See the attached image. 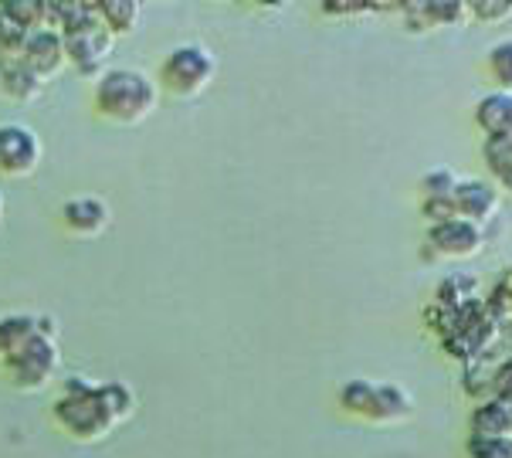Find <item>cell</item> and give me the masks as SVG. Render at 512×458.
I'll list each match as a JSON object with an SVG mask.
<instances>
[{
  "label": "cell",
  "mask_w": 512,
  "mask_h": 458,
  "mask_svg": "<svg viewBox=\"0 0 512 458\" xmlns=\"http://www.w3.org/2000/svg\"><path fill=\"white\" fill-rule=\"evenodd\" d=\"M51 418L55 425L65 431L75 442H106L112 431L119 428L116 414L106 404V394H102V384H92L82 374H72L65 380L62 397L51 404Z\"/></svg>",
  "instance_id": "obj_1"
},
{
  "label": "cell",
  "mask_w": 512,
  "mask_h": 458,
  "mask_svg": "<svg viewBox=\"0 0 512 458\" xmlns=\"http://www.w3.org/2000/svg\"><path fill=\"white\" fill-rule=\"evenodd\" d=\"M95 112L116 126H136L160 106V89L140 68H109L95 82Z\"/></svg>",
  "instance_id": "obj_2"
},
{
  "label": "cell",
  "mask_w": 512,
  "mask_h": 458,
  "mask_svg": "<svg viewBox=\"0 0 512 458\" xmlns=\"http://www.w3.org/2000/svg\"><path fill=\"white\" fill-rule=\"evenodd\" d=\"M58 31L65 41V58L85 79H99V68L112 55L116 38L95 14V4H55Z\"/></svg>",
  "instance_id": "obj_3"
},
{
  "label": "cell",
  "mask_w": 512,
  "mask_h": 458,
  "mask_svg": "<svg viewBox=\"0 0 512 458\" xmlns=\"http://www.w3.org/2000/svg\"><path fill=\"white\" fill-rule=\"evenodd\" d=\"M340 401L343 408L357 418L370 421V425H401V421L411 418L414 404L407 397L404 387L397 384H377V380H367V377H357L340 391Z\"/></svg>",
  "instance_id": "obj_4"
},
{
  "label": "cell",
  "mask_w": 512,
  "mask_h": 458,
  "mask_svg": "<svg viewBox=\"0 0 512 458\" xmlns=\"http://www.w3.org/2000/svg\"><path fill=\"white\" fill-rule=\"evenodd\" d=\"M214 72H218V62L211 51L201 45H180L160 62L153 82L173 99H197L214 82Z\"/></svg>",
  "instance_id": "obj_5"
},
{
  "label": "cell",
  "mask_w": 512,
  "mask_h": 458,
  "mask_svg": "<svg viewBox=\"0 0 512 458\" xmlns=\"http://www.w3.org/2000/svg\"><path fill=\"white\" fill-rule=\"evenodd\" d=\"M0 367H4L7 384L17 387V391L34 394L55 380L58 367H62V350H58L55 336L38 333V336H31L17 353H11L7 360H0Z\"/></svg>",
  "instance_id": "obj_6"
},
{
  "label": "cell",
  "mask_w": 512,
  "mask_h": 458,
  "mask_svg": "<svg viewBox=\"0 0 512 458\" xmlns=\"http://www.w3.org/2000/svg\"><path fill=\"white\" fill-rule=\"evenodd\" d=\"M41 163V140L31 126L4 123L0 126V174L31 177Z\"/></svg>",
  "instance_id": "obj_7"
},
{
  "label": "cell",
  "mask_w": 512,
  "mask_h": 458,
  "mask_svg": "<svg viewBox=\"0 0 512 458\" xmlns=\"http://www.w3.org/2000/svg\"><path fill=\"white\" fill-rule=\"evenodd\" d=\"M428 248L438 258H475L485 248V231L465 218H448L428 228Z\"/></svg>",
  "instance_id": "obj_8"
},
{
  "label": "cell",
  "mask_w": 512,
  "mask_h": 458,
  "mask_svg": "<svg viewBox=\"0 0 512 458\" xmlns=\"http://www.w3.org/2000/svg\"><path fill=\"white\" fill-rule=\"evenodd\" d=\"M502 190L492 184V180H458L455 194H451V204H455V214L472 224H479L485 231L492 221L499 218L502 211Z\"/></svg>",
  "instance_id": "obj_9"
},
{
  "label": "cell",
  "mask_w": 512,
  "mask_h": 458,
  "mask_svg": "<svg viewBox=\"0 0 512 458\" xmlns=\"http://www.w3.org/2000/svg\"><path fill=\"white\" fill-rule=\"evenodd\" d=\"M21 65L28 68V72L38 75L41 82L58 79V72L68 65L62 31H55V28L31 31L28 41H24V51H21Z\"/></svg>",
  "instance_id": "obj_10"
},
{
  "label": "cell",
  "mask_w": 512,
  "mask_h": 458,
  "mask_svg": "<svg viewBox=\"0 0 512 458\" xmlns=\"http://www.w3.org/2000/svg\"><path fill=\"white\" fill-rule=\"evenodd\" d=\"M407 24L414 31H438V28H465L472 24V4L455 0V4H441V0H424V4H404Z\"/></svg>",
  "instance_id": "obj_11"
},
{
  "label": "cell",
  "mask_w": 512,
  "mask_h": 458,
  "mask_svg": "<svg viewBox=\"0 0 512 458\" xmlns=\"http://www.w3.org/2000/svg\"><path fill=\"white\" fill-rule=\"evenodd\" d=\"M109 221H112V211L106 201H99V197H75V201H68L62 207L65 231L82 241L99 238L102 231L109 228Z\"/></svg>",
  "instance_id": "obj_12"
},
{
  "label": "cell",
  "mask_w": 512,
  "mask_h": 458,
  "mask_svg": "<svg viewBox=\"0 0 512 458\" xmlns=\"http://www.w3.org/2000/svg\"><path fill=\"white\" fill-rule=\"evenodd\" d=\"M475 123L485 140H509L512 136V92H489L475 106Z\"/></svg>",
  "instance_id": "obj_13"
},
{
  "label": "cell",
  "mask_w": 512,
  "mask_h": 458,
  "mask_svg": "<svg viewBox=\"0 0 512 458\" xmlns=\"http://www.w3.org/2000/svg\"><path fill=\"white\" fill-rule=\"evenodd\" d=\"M0 92L11 102H17V106H31L45 92V82L34 72H28L21 62H11V65H0Z\"/></svg>",
  "instance_id": "obj_14"
},
{
  "label": "cell",
  "mask_w": 512,
  "mask_h": 458,
  "mask_svg": "<svg viewBox=\"0 0 512 458\" xmlns=\"http://www.w3.org/2000/svg\"><path fill=\"white\" fill-rule=\"evenodd\" d=\"M95 14L109 28L112 38H129V34L140 28L143 7L136 0H95Z\"/></svg>",
  "instance_id": "obj_15"
},
{
  "label": "cell",
  "mask_w": 512,
  "mask_h": 458,
  "mask_svg": "<svg viewBox=\"0 0 512 458\" xmlns=\"http://www.w3.org/2000/svg\"><path fill=\"white\" fill-rule=\"evenodd\" d=\"M472 438H512V404L482 401L472 414Z\"/></svg>",
  "instance_id": "obj_16"
},
{
  "label": "cell",
  "mask_w": 512,
  "mask_h": 458,
  "mask_svg": "<svg viewBox=\"0 0 512 458\" xmlns=\"http://www.w3.org/2000/svg\"><path fill=\"white\" fill-rule=\"evenodd\" d=\"M41 333V316L31 313H11L0 316V360H7L11 353H17L31 336Z\"/></svg>",
  "instance_id": "obj_17"
},
{
  "label": "cell",
  "mask_w": 512,
  "mask_h": 458,
  "mask_svg": "<svg viewBox=\"0 0 512 458\" xmlns=\"http://www.w3.org/2000/svg\"><path fill=\"white\" fill-rule=\"evenodd\" d=\"M482 157L492 174V184H496L502 194H512V136L509 140H485Z\"/></svg>",
  "instance_id": "obj_18"
},
{
  "label": "cell",
  "mask_w": 512,
  "mask_h": 458,
  "mask_svg": "<svg viewBox=\"0 0 512 458\" xmlns=\"http://www.w3.org/2000/svg\"><path fill=\"white\" fill-rule=\"evenodd\" d=\"M31 31L17 28V24L7 21L0 14V65H11V62H21V51H24V41H28Z\"/></svg>",
  "instance_id": "obj_19"
},
{
  "label": "cell",
  "mask_w": 512,
  "mask_h": 458,
  "mask_svg": "<svg viewBox=\"0 0 512 458\" xmlns=\"http://www.w3.org/2000/svg\"><path fill=\"white\" fill-rule=\"evenodd\" d=\"M489 72L499 82V92H512V38L496 41L489 51Z\"/></svg>",
  "instance_id": "obj_20"
},
{
  "label": "cell",
  "mask_w": 512,
  "mask_h": 458,
  "mask_svg": "<svg viewBox=\"0 0 512 458\" xmlns=\"http://www.w3.org/2000/svg\"><path fill=\"white\" fill-rule=\"evenodd\" d=\"M458 187V174L455 170H435L421 180V190H424V201H451Z\"/></svg>",
  "instance_id": "obj_21"
},
{
  "label": "cell",
  "mask_w": 512,
  "mask_h": 458,
  "mask_svg": "<svg viewBox=\"0 0 512 458\" xmlns=\"http://www.w3.org/2000/svg\"><path fill=\"white\" fill-rule=\"evenodd\" d=\"M472 17L482 21L485 28H499V24L512 21V0H475Z\"/></svg>",
  "instance_id": "obj_22"
},
{
  "label": "cell",
  "mask_w": 512,
  "mask_h": 458,
  "mask_svg": "<svg viewBox=\"0 0 512 458\" xmlns=\"http://www.w3.org/2000/svg\"><path fill=\"white\" fill-rule=\"evenodd\" d=\"M472 458H512V438H472L468 442Z\"/></svg>",
  "instance_id": "obj_23"
},
{
  "label": "cell",
  "mask_w": 512,
  "mask_h": 458,
  "mask_svg": "<svg viewBox=\"0 0 512 458\" xmlns=\"http://www.w3.org/2000/svg\"><path fill=\"white\" fill-rule=\"evenodd\" d=\"M492 397L502 404H512V353L492 367Z\"/></svg>",
  "instance_id": "obj_24"
},
{
  "label": "cell",
  "mask_w": 512,
  "mask_h": 458,
  "mask_svg": "<svg viewBox=\"0 0 512 458\" xmlns=\"http://www.w3.org/2000/svg\"><path fill=\"white\" fill-rule=\"evenodd\" d=\"M323 11H326V14L350 17V14H373V11H377V7H370V4H326Z\"/></svg>",
  "instance_id": "obj_25"
},
{
  "label": "cell",
  "mask_w": 512,
  "mask_h": 458,
  "mask_svg": "<svg viewBox=\"0 0 512 458\" xmlns=\"http://www.w3.org/2000/svg\"><path fill=\"white\" fill-rule=\"evenodd\" d=\"M506 282H509V289H512V272H509V275H506Z\"/></svg>",
  "instance_id": "obj_26"
},
{
  "label": "cell",
  "mask_w": 512,
  "mask_h": 458,
  "mask_svg": "<svg viewBox=\"0 0 512 458\" xmlns=\"http://www.w3.org/2000/svg\"><path fill=\"white\" fill-rule=\"evenodd\" d=\"M509 319H512V309H509Z\"/></svg>",
  "instance_id": "obj_27"
},
{
  "label": "cell",
  "mask_w": 512,
  "mask_h": 458,
  "mask_svg": "<svg viewBox=\"0 0 512 458\" xmlns=\"http://www.w3.org/2000/svg\"><path fill=\"white\" fill-rule=\"evenodd\" d=\"M0 207H4V201H0Z\"/></svg>",
  "instance_id": "obj_28"
}]
</instances>
